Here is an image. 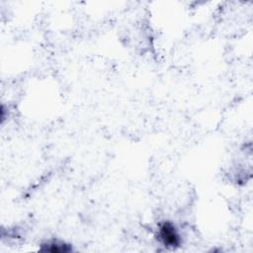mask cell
Listing matches in <instances>:
<instances>
[{
    "instance_id": "1",
    "label": "cell",
    "mask_w": 253,
    "mask_h": 253,
    "mask_svg": "<svg viewBox=\"0 0 253 253\" xmlns=\"http://www.w3.org/2000/svg\"><path fill=\"white\" fill-rule=\"evenodd\" d=\"M156 236L165 247L176 248L181 244V235L176 225L169 221L164 220L158 223Z\"/></svg>"
},
{
    "instance_id": "2",
    "label": "cell",
    "mask_w": 253,
    "mask_h": 253,
    "mask_svg": "<svg viewBox=\"0 0 253 253\" xmlns=\"http://www.w3.org/2000/svg\"><path fill=\"white\" fill-rule=\"evenodd\" d=\"M42 250L44 251H49V252H56V253H59V252H68L71 250V248L64 244V243H60V242H57V241H52V242H48L46 244H43L42 245Z\"/></svg>"
}]
</instances>
